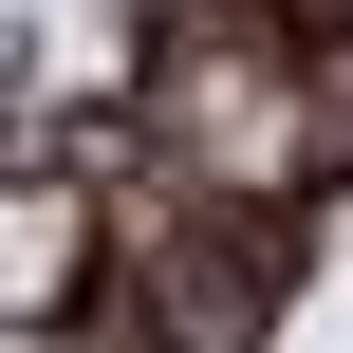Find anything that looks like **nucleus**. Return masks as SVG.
<instances>
[{
	"instance_id": "1",
	"label": "nucleus",
	"mask_w": 353,
	"mask_h": 353,
	"mask_svg": "<svg viewBox=\"0 0 353 353\" xmlns=\"http://www.w3.org/2000/svg\"><path fill=\"white\" fill-rule=\"evenodd\" d=\"M130 279H149L168 335H261L279 279H298V223H279V186H205V205H168L130 242Z\"/></svg>"
},
{
	"instance_id": "2",
	"label": "nucleus",
	"mask_w": 353,
	"mask_h": 353,
	"mask_svg": "<svg viewBox=\"0 0 353 353\" xmlns=\"http://www.w3.org/2000/svg\"><path fill=\"white\" fill-rule=\"evenodd\" d=\"M93 316V186H74V149H37V186H19V335H74Z\"/></svg>"
}]
</instances>
